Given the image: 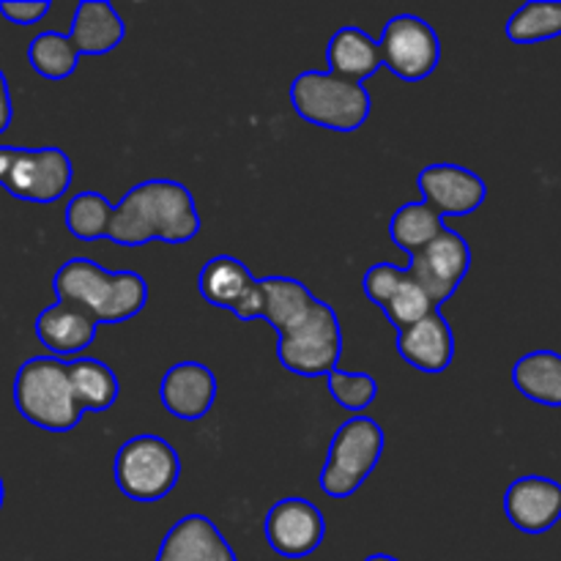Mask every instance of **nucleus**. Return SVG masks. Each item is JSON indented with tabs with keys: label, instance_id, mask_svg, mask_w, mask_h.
<instances>
[{
	"label": "nucleus",
	"instance_id": "nucleus-1",
	"mask_svg": "<svg viewBox=\"0 0 561 561\" xmlns=\"http://www.w3.org/2000/svg\"><path fill=\"white\" fill-rule=\"evenodd\" d=\"M201 211L184 184L148 179L131 186L113 206L107 239L118 247H142L148 241L186 244L201 233Z\"/></svg>",
	"mask_w": 561,
	"mask_h": 561
},
{
	"label": "nucleus",
	"instance_id": "nucleus-2",
	"mask_svg": "<svg viewBox=\"0 0 561 561\" xmlns=\"http://www.w3.org/2000/svg\"><path fill=\"white\" fill-rule=\"evenodd\" d=\"M53 290L60 301L80 305L96 323H124L140 316L148 283L137 272H107L91 257H71L55 272Z\"/></svg>",
	"mask_w": 561,
	"mask_h": 561
},
{
	"label": "nucleus",
	"instance_id": "nucleus-3",
	"mask_svg": "<svg viewBox=\"0 0 561 561\" xmlns=\"http://www.w3.org/2000/svg\"><path fill=\"white\" fill-rule=\"evenodd\" d=\"M14 405L31 425L49 433H69L80 425L69 381V365L55 356H33L22 362L14 376Z\"/></svg>",
	"mask_w": 561,
	"mask_h": 561
},
{
	"label": "nucleus",
	"instance_id": "nucleus-4",
	"mask_svg": "<svg viewBox=\"0 0 561 561\" xmlns=\"http://www.w3.org/2000/svg\"><path fill=\"white\" fill-rule=\"evenodd\" d=\"M290 104L301 121L332 131H356L373 113V99L362 82L343 80L332 71H301L290 82Z\"/></svg>",
	"mask_w": 561,
	"mask_h": 561
},
{
	"label": "nucleus",
	"instance_id": "nucleus-5",
	"mask_svg": "<svg viewBox=\"0 0 561 561\" xmlns=\"http://www.w3.org/2000/svg\"><path fill=\"white\" fill-rule=\"evenodd\" d=\"M343 351V329L332 305L316 299L310 310L277 332V359L288 373L321 378L337 370Z\"/></svg>",
	"mask_w": 561,
	"mask_h": 561
},
{
	"label": "nucleus",
	"instance_id": "nucleus-6",
	"mask_svg": "<svg viewBox=\"0 0 561 561\" xmlns=\"http://www.w3.org/2000/svg\"><path fill=\"white\" fill-rule=\"evenodd\" d=\"M383 427L370 416H351L334 433L321 471V491L329 499H348L376 471L383 455Z\"/></svg>",
	"mask_w": 561,
	"mask_h": 561
},
{
	"label": "nucleus",
	"instance_id": "nucleus-7",
	"mask_svg": "<svg viewBox=\"0 0 561 561\" xmlns=\"http://www.w3.org/2000/svg\"><path fill=\"white\" fill-rule=\"evenodd\" d=\"M113 477L126 499L151 504L179 485L181 458L164 438L142 433L121 444L113 460Z\"/></svg>",
	"mask_w": 561,
	"mask_h": 561
},
{
	"label": "nucleus",
	"instance_id": "nucleus-8",
	"mask_svg": "<svg viewBox=\"0 0 561 561\" xmlns=\"http://www.w3.org/2000/svg\"><path fill=\"white\" fill-rule=\"evenodd\" d=\"M71 179L75 168L64 148L0 146V186L16 201L47 206L69 192Z\"/></svg>",
	"mask_w": 561,
	"mask_h": 561
},
{
	"label": "nucleus",
	"instance_id": "nucleus-9",
	"mask_svg": "<svg viewBox=\"0 0 561 561\" xmlns=\"http://www.w3.org/2000/svg\"><path fill=\"white\" fill-rule=\"evenodd\" d=\"M378 49H381L383 69L405 82L427 80L442 60L438 33L433 31L431 22L416 14L392 16L378 38Z\"/></svg>",
	"mask_w": 561,
	"mask_h": 561
},
{
	"label": "nucleus",
	"instance_id": "nucleus-10",
	"mask_svg": "<svg viewBox=\"0 0 561 561\" xmlns=\"http://www.w3.org/2000/svg\"><path fill=\"white\" fill-rule=\"evenodd\" d=\"M405 268H409L414 283L425 290L427 299H431L433 307L438 310V307L460 288V283H463L466 274H469L471 247L458 230L444 225L442 233H438L425 250L416 252Z\"/></svg>",
	"mask_w": 561,
	"mask_h": 561
},
{
	"label": "nucleus",
	"instance_id": "nucleus-11",
	"mask_svg": "<svg viewBox=\"0 0 561 561\" xmlns=\"http://www.w3.org/2000/svg\"><path fill=\"white\" fill-rule=\"evenodd\" d=\"M197 288L208 305L233 312L239 321L263 318V288L261 279L233 255H217L203 266Z\"/></svg>",
	"mask_w": 561,
	"mask_h": 561
},
{
	"label": "nucleus",
	"instance_id": "nucleus-12",
	"mask_svg": "<svg viewBox=\"0 0 561 561\" xmlns=\"http://www.w3.org/2000/svg\"><path fill=\"white\" fill-rule=\"evenodd\" d=\"M263 531H266V542L274 553L285 559H305L321 548L323 537H327V520L310 499L288 496L279 499L268 510Z\"/></svg>",
	"mask_w": 561,
	"mask_h": 561
},
{
	"label": "nucleus",
	"instance_id": "nucleus-13",
	"mask_svg": "<svg viewBox=\"0 0 561 561\" xmlns=\"http://www.w3.org/2000/svg\"><path fill=\"white\" fill-rule=\"evenodd\" d=\"M422 197L438 217H466L485 203L488 186L474 170L453 162L427 164L416 175Z\"/></svg>",
	"mask_w": 561,
	"mask_h": 561
},
{
	"label": "nucleus",
	"instance_id": "nucleus-14",
	"mask_svg": "<svg viewBox=\"0 0 561 561\" xmlns=\"http://www.w3.org/2000/svg\"><path fill=\"white\" fill-rule=\"evenodd\" d=\"M510 524L526 535H542L561 520V485L548 477H520L504 493Z\"/></svg>",
	"mask_w": 561,
	"mask_h": 561
},
{
	"label": "nucleus",
	"instance_id": "nucleus-15",
	"mask_svg": "<svg viewBox=\"0 0 561 561\" xmlns=\"http://www.w3.org/2000/svg\"><path fill=\"white\" fill-rule=\"evenodd\" d=\"M164 411L184 422H201L217 400V378L203 362H179L159 383Z\"/></svg>",
	"mask_w": 561,
	"mask_h": 561
},
{
	"label": "nucleus",
	"instance_id": "nucleus-16",
	"mask_svg": "<svg viewBox=\"0 0 561 561\" xmlns=\"http://www.w3.org/2000/svg\"><path fill=\"white\" fill-rule=\"evenodd\" d=\"M398 354L411 367L427 376H438L453 365L455 334L442 310H433L422 321L398 332Z\"/></svg>",
	"mask_w": 561,
	"mask_h": 561
},
{
	"label": "nucleus",
	"instance_id": "nucleus-17",
	"mask_svg": "<svg viewBox=\"0 0 561 561\" xmlns=\"http://www.w3.org/2000/svg\"><path fill=\"white\" fill-rule=\"evenodd\" d=\"M157 561H239L222 531L201 513L184 515L170 526L159 546Z\"/></svg>",
	"mask_w": 561,
	"mask_h": 561
},
{
	"label": "nucleus",
	"instance_id": "nucleus-18",
	"mask_svg": "<svg viewBox=\"0 0 561 561\" xmlns=\"http://www.w3.org/2000/svg\"><path fill=\"white\" fill-rule=\"evenodd\" d=\"M99 323L71 301H55L36 318V337L55 359L64 362L66 356H77L91 348L96 340Z\"/></svg>",
	"mask_w": 561,
	"mask_h": 561
},
{
	"label": "nucleus",
	"instance_id": "nucleus-19",
	"mask_svg": "<svg viewBox=\"0 0 561 561\" xmlns=\"http://www.w3.org/2000/svg\"><path fill=\"white\" fill-rule=\"evenodd\" d=\"M66 36L80 55H107L124 42L126 25L107 0H82L77 3L71 31Z\"/></svg>",
	"mask_w": 561,
	"mask_h": 561
},
{
	"label": "nucleus",
	"instance_id": "nucleus-20",
	"mask_svg": "<svg viewBox=\"0 0 561 561\" xmlns=\"http://www.w3.org/2000/svg\"><path fill=\"white\" fill-rule=\"evenodd\" d=\"M327 64L334 77L351 82H365L383 69L378 42L356 25H345L329 38Z\"/></svg>",
	"mask_w": 561,
	"mask_h": 561
},
{
	"label": "nucleus",
	"instance_id": "nucleus-21",
	"mask_svg": "<svg viewBox=\"0 0 561 561\" xmlns=\"http://www.w3.org/2000/svg\"><path fill=\"white\" fill-rule=\"evenodd\" d=\"M513 383L531 403L559 409L561 405V354L557 351H531L513 367Z\"/></svg>",
	"mask_w": 561,
	"mask_h": 561
},
{
	"label": "nucleus",
	"instance_id": "nucleus-22",
	"mask_svg": "<svg viewBox=\"0 0 561 561\" xmlns=\"http://www.w3.org/2000/svg\"><path fill=\"white\" fill-rule=\"evenodd\" d=\"M69 381L82 414L107 411L118 400V378H115L113 367L104 365L102 359L69 362Z\"/></svg>",
	"mask_w": 561,
	"mask_h": 561
},
{
	"label": "nucleus",
	"instance_id": "nucleus-23",
	"mask_svg": "<svg viewBox=\"0 0 561 561\" xmlns=\"http://www.w3.org/2000/svg\"><path fill=\"white\" fill-rule=\"evenodd\" d=\"M444 230V219L427 206L425 201L420 203H405L394 211L392 222H389V233L400 250L411 257L420 250H425L433 239Z\"/></svg>",
	"mask_w": 561,
	"mask_h": 561
},
{
	"label": "nucleus",
	"instance_id": "nucleus-24",
	"mask_svg": "<svg viewBox=\"0 0 561 561\" xmlns=\"http://www.w3.org/2000/svg\"><path fill=\"white\" fill-rule=\"evenodd\" d=\"M27 60H31V69L44 80H66L77 71L80 53L66 33L44 31L33 36L31 47H27Z\"/></svg>",
	"mask_w": 561,
	"mask_h": 561
},
{
	"label": "nucleus",
	"instance_id": "nucleus-25",
	"mask_svg": "<svg viewBox=\"0 0 561 561\" xmlns=\"http://www.w3.org/2000/svg\"><path fill=\"white\" fill-rule=\"evenodd\" d=\"M510 42L537 44L561 36V0H535L515 11L504 25Z\"/></svg>",
	"mask_w": 561,
	"mask_h": 561
},
{
	"label": "nucleus",
	"instance_id": "nucleus-26",
	"mask_svg": "<svg viewBox=\"0 0 561 561\" xmlns=\"http://www.w3.org/2000/svg\"><path fill=\"white\" fill-rule=\"evenodd\" d=\"M110 219H113V206L104 201V195H99L93 190L71 197L64 214L66 230L80 241L107 239Z\"/></svg>",
	"mask_w": 561,
	"mask_h": 561
},
{
	"label": "nucleus",
	"instance_id": "nucleus-27",
	"mask_svg": "<svg viewBox=\"0 0 561 561\" xmlns=\"http://www.w3.org/2000/svg\"><path fill=\"white\" fill-rule=\"evenodd\" d=\"M381 310H383V316L394 323V329L400 332V329L411 327V323H416V321H422L425 316H431L436 307H433V301L427 299L425 290L414 283V277L409 274V268H405L403 283L392 290V296L383 301Z\"/></svg>",
	"mask_w": 561,
	"mask_h": 561
},
{
	"label": "nucleus",
	"instance_id": "nucleus-28",
	"mask_svg": "<svg viewBox=\"0 0 561 561\" xmlns=\"http://www.w3.org/2000/svg\"><path fill=\"white\" fill-rule=\"evenodd\" d=\"M327 383L334 403L343 405L345 411H365L378 398V381L373 376H367V373L332 370L327 376Z\"/></svg>",
	"mask_w": 561,
	"mask_h": 561
},
{
	"label": "nucleus",
	"instance_id": "nucleus-29",
	"mask_svg": "<svg viewBox=\"0 0 561 561\" xmlns=\"http://www.w3.org/2000/svg\"><path fill=\"white\" fill-rule=\"evenodd\" d=\"M405 266H394V263H376L373 268H367L365 279H362V290L367 294V299L373 305L383 307V301L392 296V290L403 283Z\"/></svg>",
	"mask_w": 561,
	"mask_h": 561
},
{
	"label": "nucleus",
	"instance_id": "nucleus-30",
	"mask_svg": "<svg viewBox=\"0 0 561 561\" xmlns=\"http://www.w3.org/2000/svg\"><path fill=\"white\" fill-rule=\"evenodd\" d=\"M49 0H0V14L14 25H36L49 14Z\"/></svg>",
	"mask_w": 561,
	"mask_h": 561
},
{
	"label": "nucleus",
	"instance_id": "nucleus-31",
	"mask_svg": "<svg viewBox=\"0 0 561 561\" xmlns=\"http://www.w3.org/2000/svg\"><path fill=\"white\" fill-rule=\"evenodd\" d=\"M365 561H400V559L389 557V553H373V557H367Z\"/></svg>",
	"mask_w": 561,
	"mask_h": 561
},
{
	"label": "nucleus",
	"instance_id": "nucleus-32",
	"mask_svg": "<svg viewBox=\"0 0 561 561\" xmlns=\"http://www.w3.org/2000/svg\"><path fill=\"white\" fill-rule=\"evenodd\" d=\"M5 91H9V82H5V75L0 71V93H5Z\"/></svg>",
	"mask_w": 561,
	"mask_h": 561
},
{
	"label": "nucleus",
	"instance_id": "nucleus-33",
	"mask_svg": "<svg viewBox=\"0 0 561 561\" xmlns=\"http://www.w3.org/2000/svg\"><path fill=\"white\" fill-rule=\"evenodd\" d=\"M3 496H5V491H3V477H0V510H3Z\"/></svg>",
	"mask_w": 561,
	"mask_h": 561
}]
</instances>
